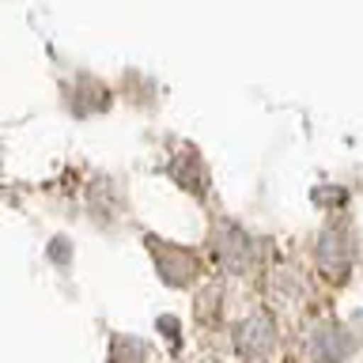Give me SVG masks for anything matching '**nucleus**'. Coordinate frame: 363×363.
Masks as SVG:
<instances>
[{"label":"nucleus","mask_w":363,"mask_h":363,"mask_svg":"<svg viewBox=\"0 0 363 363\" xmlns=\"http://www.w3.org/2000/svg\"><path fill=\"white\" fill-rule=\"evenodd\" d=\"M272 340H277V333H272L269 318H261V314H254L242 329H238V352H242L246 359H265L272 352Z\"/></svg>","instance_id":"f257e3e1"}]
</instances>
